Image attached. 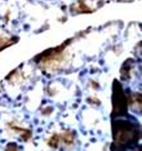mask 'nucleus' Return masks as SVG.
I'll list each match as a JSON object with an SVG mask.
<instances>
[{
	"label": "nucleus",
	"instance_id": "2",
	"mask_svg": "<svg viewBox=\"0 0 142 151\" xmlns=\"http://www.w3.org/2000/svg\"><path fill=\"white\" fill-rule=\"evenodd\" d=\"M118 89H114V93L113 95V112L117 114L118 111L125 110L126 100L125 99L122 88H120V85H117Z\"/></svg>",
	"mask_w": 142,
	"mask_h": 151
},
{
	"label": "nucleus",
	"instance_id": "1",
	"mask_svg": "<svg viewBox=\"0 0 142 151\" xmlns=\"http://www.w3.org/2000/svg\"><path fill=\"white\" fill-rule=\"evenodd\" d=\"M116 124L115 138L117 142L120 143H127L132 142L134 133L133 125L128 122H121Z\"/></svg>",
	"mask_w": 142,
	"mask_h": 151
},
{
	"label": "nucleus",
	"instance_id": "3",
	"mask_svg": "<svg viewBox=\"0 0 142 151\" xmlns=\"http://www.w3.org/2000/svg\"><path fill=\"white\" fill-rule=\"evenodd\" d=\"M63 138L64 142L67 144H71L73 141V136L71 132H65L63 136Z\"/></svg>",
	"mask_w": 142,
	"mask_h": 151
}]
</instances>
